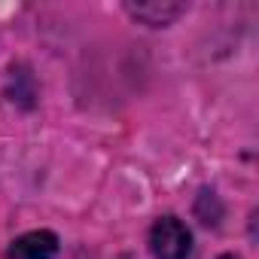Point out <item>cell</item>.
I'll return each mask as SVG.
<instances>
[{"instance_id":"cell-2","label":"cell","mask_w":259,"mask_h":259,"mask_svg":"<svg viewBox=\"0 0 259 259\" xmlns=\"http://www.w3.org/2000/svg\"><path fill=\"white\" fill-rule=\"evenodd\" d=\"M55 253H58V235L46 229L22 235L10 247V259H55Z\"/></svg>"},{"instance_id":"cell-4","label":"cell","mask_w":259,"mask_h":259,"mask_svg":"<svg viewBox=\"0 0 259 259\" xmlns=\"http://www.w3.org/2000/svg\"><path fill=\"white\" fill-rule=\"evenodd\" d=\"M220 259H238V256H235V253H223Z\"/></svg>"},{"instance_id":"cell-3","label":"cell","mask_w":259,"mask_h":259,"mask_svg":"<svg viewBox=\"0 0 259 259\" xmlns=\"http://www.w3.org/2000/svg\"><path fill=\"white\" fill-rule=\"evenodd\" d=\"M128 13H132L138 22L153 25V28H165L171 25L177 16L186 13L183 4H128Z\"/></svg>"},{"instance_id":"cell-1","label":"cell","mask_w":259,"mask_h":259,"mask_svg":"<svg viewBox=\"0 0 259 259\" xmlns=\"http://www.w3.org/2000/svg\"><path fill=\"white\" fill-rule=\"evenodd\" d=\"M150 250L156 259H189L192 235L177 217H162L150 229Z\"/></svg>"}]
</instances>
